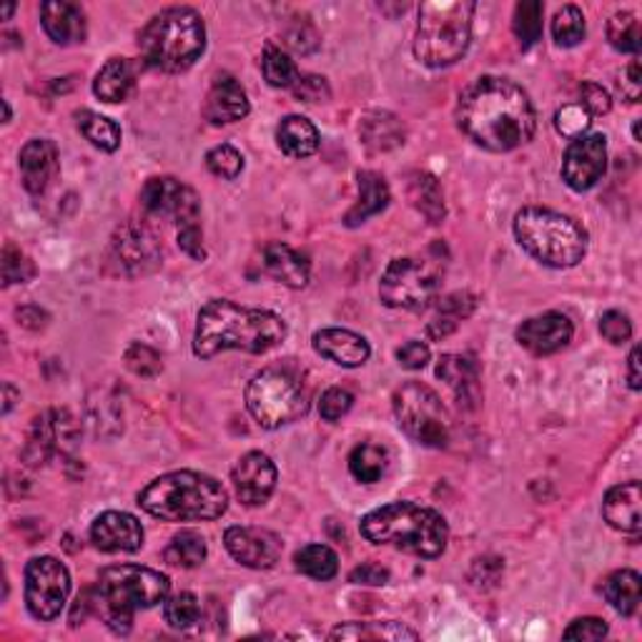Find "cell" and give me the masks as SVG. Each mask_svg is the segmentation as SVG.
Segmentation results:
<instances>
[{
	"label": "cell",
	"instance_id": "1",
	"mask_svg": "<svg viewBox=\"0 0 642 642\" xmlns=\"http://www.w3.org/2000/svg\"><path fill=\"white\" fill-rule=\"evenodd\" d=\"M457 123L477 146L507 154L532 141L537 114L527 91L500 75H482L460 93Z\"/></svg>",
	"mask_w": 642,
	"mask_h": 642
},
{
	"label": "cell",
	"instance_id": "2",
	"mask_svg": "<svg viewBox=\"0 0 642 642\" xmlns=\"http://www.w3.org/2000/svg\"><path fill=\"white\" fill-rule=\"evenodd\" d=\"M289 326L269 309H251L229 299H214L201 307L193 334V354L211 359L216 354L239 349L266 354L286 340Z\"/></svg>",
	"mask_w": 642,
	"mask_h": 642
},
{
	"label": "cell",
	"instance_id": "3",
	"mask_svg": "<svg viewBox=\"0 0 642 642\" xmlns=\"http://www.w3.org/2000/svg\"><path fill=\"white\" fill-rule=\"evenodd\" d=\"M91 593V613H98L116 635H129L133 615L151 610L171 593V582L158 570L141 564H114L100 570Z\"/></svg>",
	"mask_w": 642,
	"mask_h": 642
},
{
	"label": "cell",
	"instance_id": "4",
	"mask_svg": "<svg viewBox=\"0 0 642 642\" xmlns=\"http://www.w3.org/2000/svg\"><path fill=\"white\" fill-rule=\"evenodd\" d=\"M141 510L164 522L218 520L229 510V492L204 472H168L139 495Z\"/></svg>",
	"mask_w": 642,
	"mask_h": 642
},
{
	"label": "cell",
	"instance_id": "5",
	"mask_svg": "<svg viewBox=\"0 0 642 642\" xmlns=\"http://www.w3.org/2000/svg\"><path fill=\"white\" fill-rule=\"evenodd\" d=\"M361 535L374 545H392L425 560H435L450 543V527L442 514L414 502H392L371 510L361 520Z\"/></svg>",
	"mask_w": 642,
	"mask_h": 642
},
{
	"label": "cell",
	"instance_id": "6",
	"mask_svg": "<svg viewBox=\"0 0 642 642\" xmlns=\"http://www.w3.org/2000/svg\"><path fill=\"white\" fill-rule=\"evenodd\" d=\"M206 48V23L193 8L174 5L148 21L139 36L141 61L154 71L183 73Z\"/></svg>",
	"mask_w": 642,
	"mask_h": 642
},
{
	"label": "cell",
	"instance_id": "7",
	"mask_svg": "<svg viewBox=\"0 0 642 642\" xmlns=\"http://www.w3.org/2000/svg\"><path fill=\"white\" fill-rule=\"evenodd\" d=\"M475 3L469 0H427L419 5L417 33H414V56L429 69H447L462 61L472 44V15Z\"/></svg>",
	"mask_w": 642,
	"mask_h": 642
},
{
	"label": "cell",
	"instance_id": "8",
	"mask_svg": "<svg viewBox=\"0 0 642 642\" xmlns=\"http://www.w3.org/2000/svg\"><path fill=\"white\" fill-rule=\"evenodd\" d=\"M514 239L532 259L552 269L578 266L587 253V231L560 211L527 206L514 216Z\"/></svg>",
	"mask_w": 642,
	"mask_h": 642
},
{
	"label": "cell",
	"instance_id": "9",
	"mask_svg": "<svg viewBox=\"0 0 642 642\" xmlns=\"http://www.w3.org/2000/svg\"><path fill=\"white\" fill-rule=\"evenodd\" d=\"M247 409L264 429H278L309 412V387L292 365L261 369L247 387Z\"/></svg>",
	"mask_w": 642,
	"mask_h": 642
},
{
	"label": "cell",
	"instance_id": "10",
	"mask_svg": "<svg viewBox=\"0 0 642 642\" xmlns=\"http://www.w3.org/2000/svg\"><path fill=\"white\" fill-rule=\"evenodd\" d=\"M394 414L404 435L421 447L442 450L450 444L452 417L432 387L407 382L394 394Z\"/></svg>",
	"mask_w": 642,
	"mask_h": 642
},
{
	"label": "cell",
	"instance_id": "11",
	"mask_svg": "<svg viewBox=\"0 0 642 642\" xmlns=\"http://www.w3.org/2000/svg\"><path fill=\"white\" fill-rule=\"evenodd\" d=\"M439 286H442V274L435 264L404 257L394 259L384 269L382 282H379V299L390 309L419 311L437 299Z\"/></svg>",
	"mask_w": 642,
	"mask_h": 642
},
{
	"label": "cell",
	"instance_id": "12",
	"mask_svg": "<svg viewBox=\"0 0 642 642\" xmlns=\"http://www.w3.org/2000/svg\"><path fill=\"white\" fill-rule=\"evenodd\" d=\"M71 595V572L56 557H33L25 564V605L40 622L56 620Z\"/></svg>",
	"mask_w": 642,
	"mask_h": 642
},
{
	"label": "cell",
	"instance_id": "13",
	"mask_svg": "<svg viewBox=\"0 0 642 642\" xmlns=\"http://www.w3.org/2000/svg\"><path fill=\"white\" fill-rule=\"evenodd\" d=\"M164 259L160 243L151 226L143 222H126L118 226L111 243H108V264H114L121 276H146L156 272Z\"/></svg>",
	"mask_w": 642,
	"mask_h": 642
},
{
	"label": "cell",
	"instance_id": "14",
	"mask_svg": "<svg viewBox=\"0 0 642 642\" xmlns=\"http://www.w3.org/2000/svg\"><path fill=\"white\" fill-rule=\"evenodd\" d=\"M141 206L146 209V214L174 218L179 226L199 224L201 218V199L197 191L171 176L148 179L141 191Z\"/></svg>",
	"mask_w": 642,
	"mask_h": 642
},
{
	"label": "cell",
	"instance_id": "15",
	"mask_svg": "<svg viewBox=\"0 0 642 642\" xmlns=\"http://www.w3.org/2000/svg\"><path fill=\"white\" fill-rule=\"evenodd\" d=\"M75 439V421L66 409H50L33 419L28 442L23 447V462L44 467L54 454L63 452Z\"/></svg>",
	"mask_w": 642,
	"mask_h": 642
},
{
	"label": "cell",
	"instance_id": "16",
	"mask_svg": "<svg viewBox=\"0 0 642 642\" xmlns=\"http://www.w3.org/2000/svg\"><path fill=\"white\" fill-rule=\"evenodd\" d=\"M607 171V139L603 133L574 139L562 158V181L572 191H590Z\"/></svg>",
	"mask_w": 642,
	"mask_h": 642
},
{
	"label": "cell",
	"instance_id": "17",
	"mask_svg": "<svg viewBox=\"0 0 642 642\" xmlns=\"http://www.w3.org/2000/svg\"><path fill=\"white\" fill-rule=\"evenodd\" d=\"M224 545L236 562L251 570L274 568L282 557V539L261 527H229L224 535Z\"/></svg>",
	"mask_w": 642,
	"mask_h": 642
},
{
	"label": "cell",
	"instance_id": "18",
	"mask_svg": "<svg viewBox=\"0 0 642 642\" xmlns=\"http://www.w3.org/2000/svg\"><path fill=\"white\" fill-rule=\"evenodd\" d=\"M572 321L560 311H547V314L525 319L518 326L520 346H525L535 357H550V354L562 352L572 342Z\"/></svg>",
	"mask_w": 642,
	"mask_h": 642
},
{
	"label": "cell",
	"instance_id": "19",
	"mask_svg": "<svg viewBox=\"0 0 642 642\" xmlns=\"http://www.w3.org/2000/svg\"><path fill=\"white\" fill-rule=\"evenodd\" d=\"M231 482L241 504L247 507L266 504L269 497H272L276 489V467L272 457L264 452L243 454L231 472Z\"/></svg>",
	"mask_w": 642,
	"mask_h": 642
},
{
	"label": "cell",
	"instance_id": "20",
	"mask_svg": "<svg viewBox=\"0 0 642 642\" xmlns=\"http://www.w3.org/2000/svg\"><path fill=\"white\" fill-rule=\"evenodd\" d=\"M91 543L100 552H136L143 545V527L133 514L108 510L93 520Z\"/></svg>",
	"mask_w": 642,
	"mask_h": 642
},
{
	"label": "cell",
	"instance_id": "21",
	"mask_svg": "<svg viewBox=\"0 0 642 642\" xmlns=\"http://www.w3.org/2000/svg\"><path fill=\"white\" fill-rule=\"evenodd\" d=\"M21 181L25 191L33 197H44L56 181L61 171V160H58V146L50 139H31L21 148Z\"/></svg>",
	"mask_w": 642,
	"mask_h": 642
},
{
	"label": "cell",
	"instance_id": "22",
	"mask_svg": "<svg viewBox=\"0 0 642 642\" xmlns=\"http://www.w3.org/2000/svg\"><path fill=\"white\" fill-rule=\"evenodd\" d=\"M311 344H314L319 357L346 369L367 365V359L371 357L369 342L361 334L352 332V329H321V332L314 334Z\"/></svg>",
	"mask_w": 642,
	"mask_h": 642
},
{
	"label": "cell",
	"instance_id": "23",
	"mask_svg": "<svg viewBox=\"0 0 642 642\" xmlns=\"http://www.w3.org/2000/svg\"><path fill=\"white\" fill-rule=\"evenodd\" d=\"M251 111L247 91L241 88V83L234 75H218L214 86L209 88L204 100V116L209 123L226 126L236 123L241 118H247Z\"/></svg>",
	"mask_w": 642,
	"mask_h": 642
},
{
	"label": "cell",
	"instance_id": "24",
	"mask_svg": "<svg viewBox=\"0 0 642 642\" xmlns=\"http://www.w3.org/2000/svg\"><path fill=\"white\" fill-rule=\"evenodd\" d=\"M642 487L638 479L622 482L607 489L605 502H603V518L613 530L622 532V535H640L642 530Z\"/></svg>",
	"mask_w": 642,
	"mask_h": 642
},
{
	"label": "cell",
	"instance_id": "25",
	"mask_svg": "<svg viewBox=\"0 0 642 642\" xmlns=\"http://www.w3.org/2000/svg\"><path fill=\"white\" fill-rule=\"evenodd\" d=\"M40 23L48 38L58 46H73L86 40V13L69 0H48L40 5Z\"/></svg>",
	"mask_w": 642,
	"mask_h": 642
},
{
	"label": "cell",
	"instance_id": "26",
	"mask_svg": "<svg viewBox=\"0 0 642 642\" xmlns=\"http://www.w3.org/2000/svg\"><path fill=\"white\" fill-rule=\"evenodd\" d=\"M261 266L274 282L289 286V289H304L311 276L309 259L282 241L269 243L264 253H261Z\"/></svg>",
	"mask_w": 642,
	"mask_h": 642
},
{
	"label": "cell",
	"instance_id": "27",
	"mask_svg": "<svg viewBox=\"0 0 642 642\" xmlns=\"http://www.w3.org/2000/svg\"><path fill=\"white\" fill-rule=\"evenodd\" d=\"M437 377L457 396L460 407L475 409L479 402V369L469 357L444 354L437 361Z\"/></svg>",
	"mask_w": 642,
	"mask_h": 642
},
{
	"label": "cell",
	"instance_id": "28",
	"mask_svg": "<svg viewBox=\"0 0 642 642\" xmlns=\"http://www.w3.org/2000/svg\"><path fill=\"white\" fill-rule=\"evenodd\" d=\"M136 66H133L129 58H111L104 69L96 73V81H93V93L96 98L104 100V104H123L133 96L136 91Z\"/></svg>",
	"mask_w": 642,
	"mask_h": 642
},
{
	"label": "cell",
	"instance_id": "29",
	"mask_svg": "<svg viewBox=\"0 0 642 642\" xmlns=\"http://www.w3.org/2000/svg\"><path fill=\"white\" fill-rule=\"evenodd\" d=\"M329 640H352V642H402V640H419L417 632L407 625L387 620V622H346L336 625L329 632Z\"/></svg>",
	"mask_w": 642,
	"mask_h": 642
},
{
	"label": "cell",
	"instance_id": "30",
	"mask_svg": "<svg viewBox=\"0 0 642 642\" xmlns=\"http://www.w3.org/2000/svg\"><path fill=\"white\" fill-rule=\"evenodd\" d=\"M359 201L352 206L349 214L344 216L346 226H359L365 224L369 216L382 214V211L390 206V186H387L384 176L374 171H359Z\"/></svg>",
	"mask_w": 642,
	"mask_h": 642
},
{
	"label": "cell",
	"instance_id": "31",
	"mask_svg": "<svg viewBox=\"0 0 642 642\" xmlns=\"http://www.w3.org/2000/svg\"><path fill=\"white\" fill-rule=\"evenodd\" d=\"M276 143L289 158H309L319 151V131L309 118L286 116L276 129Z\"/></svg>",
	"mask_w": 642,
	"mask_h": 642
},
{
	"label": "cell",
	"instance_id": "32",
	"mask_svg": "<svg viewBox=\"0 0 642 642\" xmlns=\"http://www.w3.org/2000/svg\"><path fill=\"white\" fill-rule=\"evenodd\" d=\"M359 136H361V141H365V146L369 151L382 154V151H392V148L402 146L404 123L400 121V118L387 114V111L367 114L359 123Z\"/></svg>",
	"mask_w": 642,
	"mask_h": 642
},
{
	"label": "cell",
	"instance_id": "33",
	"mask_svg": "<svg viewBox=\"0 0 642 642\" xmlns=\"http://www.w3.org/2000/svg\"><path fill=\"white\" fill-rule=\"evenodd\" d=\"M603 595L622 618H632L642 599V580L635 570H618L603 582Z\"/></svg>",
	"mask_w": 642,
	"mask_h": 642
},
{
	"label": "cell",
	"instance_id": "34",
	"mask_svg": "<svg viewBox=\"0 0 642 642\" xmlns=\"http://www.w3.org/2000/svg\"><path fill=\"white\" fill-rule=\"evenodd\" d=\"M475 297L467 292H454L450 297L439 299L437 307V317L427 324V334L429 340L442 342L444 336H450L454 329L460 326V321L467 319L472 311H475Z\"/></svg>",
	"mask_w": 642,
	"mask_h": 642
},
{
	"label": "cell",
	"instance_id": "35",
	"mask_svg": "<svg viewBox=\"0 0 642 642\" xmlns=\"http://www.w3.org/2000/svg\"><path fill=\"white\" fill-rule=\"evenodd\" d=\"M409 201L412 206L427 218L429 224H442L447 216L444 193L432 174H414L409 181Z\"/></svg>",
	"mask_w": 642,
	"mask_h": 642
},
{
	"label": "cell",
	"instance_id": "36",
	"mask_svg": "<svg viewBox=\"0 0 642 642\" xmlns=\"http://www.w3.org/2000/svg\"><path fill=\"white\" fill-rule=\"evenodd\" d=\"M390 467V452L379 444H357L349 454V472L361 485H374Z\"/></svg>",
	"mask_w": 642,
	"mask_h": 642
},
{
	"label": "cell",
	"instance_id": "37",
	"mask_svg": "<svg viewBox=\"0 0 642 642\" xmlns=\"http://www.w3.org/2000/svg\"><path fill=\"white\" fill-rule=\"evenodd\" d=\"M206 539L204 535H199L197 530H181L179 535H174L171 543L166 547V562L174 564V568H199L201 562L206 560Z\"/></svg>",
	"mask_w": 642,
	"mask_h": 642
},
{
	"label": "cell",
	"instance_id": "38",
	"mask_svg": "<svg viewBox=\"0 0 642 642\" xmlns=\"http://www.w3.org/2000/svg\"><path fill=\"white\" fill-rule=\"evenodd\" d=\"M294 568L314 580H332L340 572V557L326 545H307L294 557Z\"/></svg>",
	"mask_w": 642,
	"mask_h": 642
},
{
	"label": "cell",
	"instance_id": "39",
	"mask_svg": "<svg viewBox=\"0 0 642 642\" xmlns=\"http://www.w3.org/2000/svg\"><path fill=\"white\" fill-rule=\"evenodd\" d=\"M75 121H79V131L91 141L93 146L106 151V154H114L121 146V129L111 118L93 114V111H79L75 114Z\"/></svg>",
	"mask_w": 642,
	"mask_h": 642
},
{
	"label": "cell",
	"instance_id": "40",
	"mask_svg": "<svg viewBox=\"0 0 642 642\" xmlns=\"http://www.w3.org/2000/svg\"><path fill=\"white\" fill-rule=\"evenodd\" d=\"M261 71H264V79L269 86L274 88H294V83L299 81V69L297 63L292 61V56L286 54L274 44L264 48V56H261Z\"/></svg>",
	"mask_w": 642,
	"mask_h": 642
},
{
	"label": "cell",
	"instance_id": "41",
	"mask_svg": "<svg viewBox=\"0 0 642 642\" xmlns=\"http://www.w3.org/2000/svg\"><path fill=\"white\" fill-rule=\"evenodd\" d=\"M543 19H545V5L539 0H522L514 5L512 15V31L518 36L522 48L535 46L539 36H543Z\"/></svg>",
	"mask_w": 642,
	"mask_h": 642
},
{
	"label": "cell",
	"instance_id": "42",
	"mask_svg": "<svg viewBox=\"0 0 642 642\" xmlns=\"http://www.w3.org/2000/svg\"><path fill=\"white\" fill-rule=\"evenodd\" d=\"M607 40L620 54H638L642 44V31L635 13H615L607 23Z\"/></svg>",
	"mask_w": 642,
	"mask_h": 642
},
{
	"label": "cell",
	"instance_id": "43",
	"mask_svg": "<svg viewBox=\"0 0 642 642\" xmlns=\"http://www.w3.org/2000/svg\"><path fill=\"white\" fill-rule=\"evenodd\" d=\"M555 44L562 48H574L585 38V15L578 5H564L552 19Z\"/></svg>",
	"mask_w": 642,
	"mask_h": 642
},
{
	"label": "cell",
	"instance_id": "44",
	"mask_svg": "<svg viewBox=\"0 0 642 642\" xmlns=\"http://www.w3.org/2000/svg\"><path fill=\"white\" fill-rule=\"evenodd\" d=\"M164 618L176 630H189L201 618V603L193 593H179L164 599Z\"/></svg>",
	"mask_w": 642,
	"mask_h": 642
},
{
	"label": "cell",
	"instance_id": "45",
	"mask_svg": "<svg viewBox=\"0 0 642 642\" xmlns=\"http://www.w3.org/2000/svg\"><path fill=\"white\" fill-rule=\"evenodd\" d=\"M590 126H593V116H590L580 104H564L562 108H557L555 129L560 136L570 141L582 139L587 136Z\"/></svg>",
	"mask_w": 642,
	"mask_h": 642
},
{
	"label": "cell",
	"instance_id": "46",
	"mask_svg": "<svg viewBox=\"0 0 642 642\" xmlns=\"http://www.w3.org/2000/svg\"><path fill=\"white\" fill-rule=\"evenodd\" d=\"M206 166L211 174L218 176V179L234 181L239 179L243 171V156L234 146H229V143H222V146L209 151Z\"/></svg>",
	"mask_w": 642,
	"mask_h": 642
},
{
	"label": "cell",
	"instance_id": "47",
	"mask_svg": "<svg viewBox=\"0 0 642 642\" xmlns=\"http://www.w3.org/2000/svg\"><path fill=\"white\" fill-rule=\"evenodd\" d=\"M123 361H126V367L133 371V374L143 377V379L156 377V374H160V369H164L160 354L154 349V346L141 344V342H133L129 349H126Z\"/></svg>",
	"mask_w": 642,
	"mask_h": 642
},
{
	"label": "cell",
	"instance_id": "48",
	"mask_svg": "<svg viewBox=\"0 0 642 642\" xmlns=\"http://www.w3.org/2000/svg\"><path fill=\"white\" fill-rule=\"evenodd\" d=\"M36 276V266L33 261L25 257L21 249H15L8 243L3 249V286H13V284H25Z\"/></svg>",
	"mask_w": 642,
	"mask_h": 642
},
{
	"label": "cell",
	"instance_id": "49",
	"mask_svg": "<svg viewBox=\"0 0 642 642\" xmlns=\"http://www.w3.org/2000/svg\"><path fill=\"white\" fill-rule=\"evenodd\" d=\"M352 404H354V394L349 390H344V387H332V390H326L324 394H321L319 414H321V419L336 421L352 409Z\"/></svg>",
	"mask_w": 642,
	"mask_h": 642
},
{
	"label": "cell",
	"instance_id": "50",
	"mask_svg": "<svg viewBox=\"0 0 642 642\" xmlns=\"http://www.w3.org/2000/svg\"><path fill=\"white\" fill-rule=\"evenodd\" d=\"M599 334L610 344H628L632 340V321L618 309L605 311L603 319H599Z\"/></svg>",
	"mask_w": 642,
	"mask_h": 642
},
{
	"label": "cell",
	"instance_id": "51",
	"mask_svg": "<svg viewBox=\"0 0 642 642\" xmlns=\"http://www.w3.org/2000/svg\"><path fill=\"white\" fill-rule=\"evenodd\" d=\"M580 106L585 108L590 116H605V114H610L613 98H610V93L599 86V83L585 81L580 86Z\"/></svg>",
	"mask_w": 642,
	"mask_h": 642
},
{
	"label": "cell",
	"instance_id": "52",
	"mask_svg": "<svg viewBox=\"0 0 642 642\" xmlns=\"http://www.w3.org/2000/svg\"><path fill=\"white\" fill-rule=\"evenodd\" d=\"M292 91L304 104H324L332 96L326 79H321V75H299V81L294 83Z\"/></svg>",
	"mask_w": 642,
	"mask_h": 642
},
{
	"label": "cell",
	"instance_id": "53",
	"mask_svg": "<svg viewBox=\"0 0 642 642\" xmlns=\"http://www.w3.org/2000/svg\"><path fill=\"white\" fill-rule=\"evenodd\" d=\"M607 632H610V628H607L605 620L580 618L564 630V640H603L607 638Z\"/></svg>",
	"mask_w": 642,
	"mask_h": 642
},
{
	"label": "cell",
	"instance_id": "54",
	"mask_svg": "<svg viewBox=\"0 0 642 642\" xmlns=\"http://www.w3.org/2000/svg\"><path fill=\"white\" fill-rule=\"evenodd\" d=\"M429 357H432V354H429V346L419 340H412L396 349V359H400V365L409 371L425 369Z\"/></svg>",
	"mask_w": 642,
	"mask_h": 642
},
{
	"label": "cell",
	"instance_id": "55",
	"mask_svg": "<svg viewBox=\"0 0 642 642\" xmlns=\"http://www.w3.org/2000/svg\"><path fill=\"white\" fill-rule=\"evenodd\" d=\"M179 247L189 253L191 259L204 261L206 249H204V231H201V224H189L179 226Z\"/></svg>",
	"mask_w": 642,
	"mask_h": 642
},
{
	"label": "cell",
	"instance_id": "56",
	"mask_svg": "<svg viewBox=\"0 0 642 642\" xmlns=\"http://www.w3.org/2000/svg\"><path fill=\"white\" fill-rule=\"evenodd\" d=\"M349 580L354 582V585H369V587H382L390 582V570L382 568V564L377 562H365L359 564V568H354Z\"/></svg>",
	"mask_w": 642,
	"mask_h": 642
},
{
	"label": "cell",
	"instance_id": "57",
	"mask_svg": "<svg viewBox=\"0 0 642 642\" xmlns=\"http://www.w3.org/2000/svg\"><path fill=\"white\" fill-rule=\"evenodd\" d=\"M620 93L625 98L630 100V104H638L640 100V93H642V71H640V61L635 58L628 69L622 71L620 75Z\"/></svg>",
	"mask_w": 642,
	"mask_h": 642
},
{
	"label": "cell",
	"instance_id": "58",
	"mask_svg": "<svg viewBox=\"0 0 642 642\" xmlns=\"http://www.w3.org/2000/svg\"><path fill=\"white\" fill-rule=\"evenodd\" d=\"M19 319L25 329H44L48 324V314L40 307H23L19 309Z\"/></svg>",
	"mask_w": 642,
	"mask_h": 642
},
{
	"label": "cell",
	"instance_id": "59",
	"mask_svg": "<svg viewBox=\"0 0 642 642\" xmlns=\"http://www.w3.org/2000/svg\"><path fill=\"white\" fill-rule=\"evenodd\" d=\"M628 382H630V390L640 392L642 374H640V349L638 346L630 352V357H628Z\"/></svg>",
	"mask_w": 642,
	"mask_h": 642
},
{
	"label": "cell",
	"instance_id": "60",
	"mask_svg": "<svg viewBox=\"0 0 642 642\" xmlns=\"http://www.w3.org/2000/svg\"><path fill=\"white\" fill-rule=\"evenodd\" d=\"M3 394H5V402H3V414H8V412L13 409V404H15V396H21V394L13 390V384H11V382H5V384H3Z\"/></svg>",
	"mask_w": 642,
	"mask_h": 642
},
{
	"label": "cell",
	"instance_id": "61",
	"mask_svg": "<svg viewBox=\"0 0 642 642\" xmlns=\"http://www.w3.org/2000/svg\"><path fill=\"white\" fill-rule=\"evenodd\" d=\"M3 111H5V123L11 121V106H8V100H3Z\"/></svg>",
	"mask_w": 642,
	"mask_h": 642
},
{
	"label": "cell",
	"instance_id": "62",
	"mask_svg": "<svg viewBox=\"0 0 642 642\" xmlns=\"http://www.w3.org/2000/svg\"><path fill=\"white\" fill-rule=\"evenodd\" d=\"M13 11H15V5H5L3 11H0V13H3V19H8V15H11Z\"/></svg>",
	"mask_w": 642,
	"mask_h": 642
},
{
	"label": "cell",
	"instance_id": "63",
	"mask_svg": "<svg viewBox=\"0 0 642 642\" xmlns=\"http://www.w3.org/2000/svg\"><path fill=\"white\" fill-rule=\"evenodd\" d=\"M632 133H635V141H640V121H635V129H632Z\"/></svg>",
	"mask_w": 642,
	"mask_h": 642
}]
</instances>
